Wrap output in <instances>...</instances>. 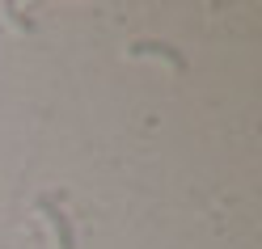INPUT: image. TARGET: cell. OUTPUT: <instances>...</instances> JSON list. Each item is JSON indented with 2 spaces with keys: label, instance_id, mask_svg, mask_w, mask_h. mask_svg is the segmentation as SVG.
<instances>
[{
  "label": "cell",
  "instance_id": "3",
  "mask_svg": "<svg viewBox=\"0 0 262 249\" xmlns=\"http://www.w3.org/2000/svg\"><path fill=\"white\" fill-rule=\"evenodd\" d=\"M0 13L9 17V26H13V30H21V34H34V17H26L17 5H0Z\"/></svg>",
  "mask_w": 262,
  "mask_h": 249
},
{
  "label": "cell",
  "instance_id": "2",
  "mask_svg": "<svg viewBox=\"0 0 262 249\" xmlns=\"http://www.w3.org/2000/svg\"><path fill=\"white\" fill-rule=\"evenodd\" d=\"M127 55H136V59H165L169 68H178V72L186 68L182 51H173V47H169V42H161V38H140V42H131V47H127Z\"/></svg>",
  "mask_w": 262,
  "mask_h": 249
},
{
  "label": "cell",
  "instance_id": "1",
  "mask_svg": "<svg viewBox=\"0 0 262 249\" xmlns=\"http://www.w3.org/2000/svg\"><path fill=\"white\" fill-rule=\"evenodd\" d=\"M34 211L47 220V228H51V237H55V249H76V232H72V220L63 215V207L55 203L51 194H38V203Z\"/></svg>",
  "mask_w": 262,
  "mask_h": 249
}]
</instances>
